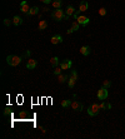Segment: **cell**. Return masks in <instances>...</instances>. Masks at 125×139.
Segmentation results:
<instances>
[{
    "label": "cell",
    "instance_id": "8992f818",
    "mask_svg": "<svg viewBox=\"0 0 125 139\" xmlns=\"http://www.w3.org/2000/svg\"><path fill=\"white\" fill-rule=\"evenodd\" d=\"M70 108H71L73 110H75V111H81L83 110V108H84V105H83V103L78 102V100H71Z\"/></svg>",
    "mask_w": 125,
    "mask_h": 139
},
{
    "label": "cell",
    "instance_id": "7402d4cb",
    "mask_svg": "<svg viewBox=\"0 0 125 139\" xmlns=\"http://www.w3.org/2000/svg\"><path fill=\"white\" fill-rule=\"evenodd\" d=\"M79 28H80V24L78 23L76 20H74V21H73V24H71V29H73V31H78Z\"/></svg>",
    "mask_w": 125,
    "mask_h": 139
},
{
    "label": "cell",
    "instance_id": "30bf717a",
    "mask_svg": "<svg viewBox=\"0 0 125 139\" xmlns=\"http://www.w3.org/2000/svg\"><path fill=\"white\" fill-rule=\"evenodd\" d=\"M36 65H38V63H36V60H34V59H28V62H26V68L28 69H30V70H33V69H35L36 68Z\"/></svg>",
    "mask_w": 125,
    "mask_h": 139
},
{
    "label": "cell",
    "instance_id": "d6986e66",
    "mask_svg": "<svg viewBox=\"0 0 125 139\" xmlns=\"http://www.w3.org/2000/svg\"><path fill=\"white\" fill-rule=\"evenodd\" d=\"M51 5L54 9H61V0H53Z\"/></svg>",
    "mask_w": 125,
    "mask_h": 139
},
{
    "label": "cell",
    "instance_id": "9a60e30c",
    "mask_svg": "<svg viewBox=\"0 0 125 139\" xmlns=\"http://www.w3.org/2000/svg\"><path fill=\"white\" fill-rule=\"evenodd\" d=\"M69 76H70V75H68V74H59V75H58V82H59L60 84L65 83L68 79H69Z\"/></svg>",
    "mask_w": 125,
    "mask_h": 139
},
{
    "label": "cell",
    "instance_id": "603a6c76",
    "mask_svg": "<svg viewBox=\"0 0 125 139\" xmlns=\"http://www.w3.org/2000/svg\"><path fill=\"white\" fill-rule=\"evenodd\" d=\"M70 104H71V100H61V107L63 108H68V107H70Z\"/></svg>",
    "mask_w": 125,
    "mask_h": 139
},
{
    "label": "cell",
    "instance_id": "5bb4252c",
    "mask_svg": "<svg viewBox=\"0 0 125 139\" xmlns=\"http://www.w3.org/2000/svg\"><path fill=\"white\" fill-rule=\"evenodd\" d=\"M80 54L84 55V56H88L90 54V46H88V45L81 46V48H80Z\"/></svg>",
    "mask_w": 125,
    "mask_h": 139
},
{
    "label": "cell",
    "instance_id": "7c38bea8",
    "mask_svg": "<svg viewBox=\"0 0 125 139\" xmlns=\"http://www.w3.org/2000/svg\"><path fill=\"white\" fill-rule=\"evenodd\" d=\"M50 41H51V44H60L61 41H63V38H61V35H53L51 37V39H50Z\"/></svg>",
    "mask_w": 125,
    "mask_h": 139
},
{
    "label": "cell",
    "instance_id": "44dd1931",
    "mask_svg": "<svg viewBox=\"0 0 125 139\" xmlns=\"http://www.w3.org/2000/svg\"><path fill=\"white\" fill-rule=\"evenodd\" d=\"M39 8L38 6H33V8H30V10H29V13H28V15H36L39 13Z\"/></svg>",
    "mask_w": 125,
    "mask_h": 139
},
{
    "label": "cell",
    "instance_id": "9c48e42d",
    "mask_svg": "<svg viewBox=\"0 0 125 139\" xmlns=\"http://www.w3.org/2000/svg\"><path fill=\"white\" fill-rule=\"evenodd\" d=\"M29 10H30V6H29V5H28V3H26L25 0H23V1L20 3V11L28 15V13H29Z\"/></svg>",
    "mask_w": 125,
    "mask_h": 139
},
{
    "label": "cell",
    "instance_id": "2e32d148",
    "mask_svg": "<svg viewBox=\"0 0 125 139\" xmlns=\"http://www.w3.org/2000/svg\"><path fill=\"white\" fill-rule=\"evenodd\" d=\"M46 28H48V21H46V20H40L39 24H38L39 30H45Z\"/></svg>",
    "mask_w": 125,
    "mask_h": 139
},
{
    "label": "cell",
    "instance_id": "4fadbf2b",
    "mask_svg": "<svg viewBox=\"0 0 125 139\" xmlns=\"http://www.w3.org/2000/svg\"><path fill=\"white\" fill-rule=\"evenodd\" d=\"M75 11H76V10H75V8H74L73 5H69V6L66 8V10H65V14H66L68 18H70L71 15L75 14Z\"/></svg>",
    "mask_w": 125,
    "mask_h": 139
},
{
    "label": "cell",
    "instance_id": "484cf974",
    "mask_svg": "<svg viewBox=\"0 0 125 139\" xmlns=\"http://www.w3.org/2000/svg\"><path fill=\"white\" fill-rule=\"evenodd\" d=\"M105 14H106V9H105V8H100V9H99V15H100V16H104Z\"/></svg>",
    "mask_w": 125,
    "mask_h": 139
},
{
    "label": "cell",
    "instance_id": "52a82bcc",
    "mask_svg": "<svg viewBox=\"0 0 125 139\" xmlns=\"http://www.w3.org/2000/svg\"><path fill=\"white\" fill-rule=\"evenodd\" d=\"M60 66H61V69L63 70H68V69H70L71 68V65H73V62L70 60V59H65V60H63V62H60Z\"/></svg>",
    "mask_w": 125,
    "mask_h": 139
},
{
    "label": "cell",
    "instance_id": "4316f807",
    "mask_svg": "<svg viewBox=\"0 0 125 139\" xmlns=\"http://www.w3.org/2000/svg\"><path fill=\"white\" fill-rule=\"evenodd\" d=\"M11 23H13V20H10V19H4V25H5V27H9Z\"/></svg>",
    "mask_w": 125,
    "mask_h": 139
},
{
    "label": "cell",
    "instance_id": "5b68a950",
    "mask_svg": "<svg viewBox=\"0 0 125 139\" xmlns=\"http://www.w3.org/2000/svg\"><path fill=\"white\" fill-rule=\"evenodd\" d=\"M108 95H109V92H108V88H100L99 90H98V98L100 99V100H105L106 98H108Z\"/></svg>",
    "mask_w": 125,
    "mask_h": 139
},
{
    "label": "cell",
    "instance_id": "7a4b0ae2",
    "mask_svg": "<svg viewBox=\"0 0 125 139\" xmlns=\"http://www.w3.org/2000/svg\"><path fill=\"white\" fill-rule=\"evenodd\" d=\"M78 72L76 70H71V74H70V76H69V79H68V86L69 88H74L75 86V84H76L78 82Z\"/></svg>",
    "mask_w": 125,
    "mask_h": 139
},
{
    "label": "cell",
    "instance_id": "e0dca14e",
    "mask_svg": "<svg viewBox=\"0 0 125 139\" xmlns=\"http://www.w3.org/2000/svg\"><path fill=\"white\" fill-rule=\"evenodd\" d=\"M13 24H14L15 27H18V25H21V24H23V19H21V16H18V15H15V16L13 18Z\"/></svg>",
    "mask_w": 125,
    "mask_h": 139
},
{
    "label": "cell",
    "instance_id": "8fae6325",
    "mask_svg": "<svg viewBox=\"0 0 125 139\" xmlns=\"http://www.w3.org/2000/svg\"><path fill=\"white\" fill-rule=\"evenodd\" d=\"M88 9H89V3L85 1V0L80 1V5H79V11H80V13H83V11H86Z\"/></svg>",
    "mask_w": 125,
    "mask_h": 139
},
{
    "label": "cell",
    "instance_id": "ba28073f",
    "mask_svg": "<svg viewBox=\"0 0 125 139\" xmlns=\"http://www.w3.org/2000/svg\"><path fill=\"white\" fill-rule=\"evenodd\" d=\"M76 21L80 24V25H83V27H85L89 24V21H90V19L88 18V16H84V15H79L76 19Z\"/></svg>",
    "mask_w": 125,
    "mask_h": 139
},
{
    "label": "cell",
    "instance_id": "6da1fadb",
    "mask_svg": "<svg viewBox=\"0 0 125 139\" xmlns=\"http://www.w3.org/2000/svg\"><path fill=\"white\" fill-rule=\"evenodd\" d=\"M51 18L54 19V20H56V21H61V20H68V16L66 14H65V11L61 9H55L53 13H51Z\"/></svg>",
    "mask_w": 125,
    "mask_h": 139
},
{
    "label": "cell",
    "instance_id": "ffe728a7",
    "mask_svg": "<svg viewBox=\"0 0 125 139\" xmlns=\"http://www.w3.org/2000/svg\"><path fill=\"white\" fill-rule=\"evenodd\" d=\"M99 107H100V109H103V110H108V109H111V104H106L105 102H103V103H100L99 104Z\"/></svg>",
    "mask_w": 125,
    "mask_h": 139
},
{
    "label": "cell",
    "instance_id": "83f0119b",
    "mask_svg": "<svg viewBox=\"0 0 125 139\" xmlns=\"http://www.w3.org/2000/svg\"><path fill=\"white\" fill-rule=\"evenodd\" d=\"M41 3H44V4H50V3H53V0H40Z\"/></svg>",
    "mask_w": 125,
    "mask_h": 139
},
{
    "label": "cell",
    "instance_id": "f1b7e54d",
    "mask_svg": "<svg viewBox=\"0 0 125 139\" xmlns=\"http://www.w3.org/2000/svg\"><path fill=\"white\" fill-rule=\"evenodd\" d=\"M9 113H10V108H6V109H5V111H4V114H5V115H8Z\"/></svg>",
    "mask_w": 125,
    "mask_h": 139
},
{
    "label": "cell",
    "instance_id": "cb8c5ba5",
    "mask_svg": "<svg viewBox=\"0 0 125 139\" xmlns=\"http://www.w3.org/2000/svg\"><path fill=\"white\" fill-rule=\"evenodd\" d=\"M61 72H63V69H61V66H60V65L55 66V69H54V74L59 75V74H61Z\"/></svg>",
    "mask_w": 125,
    "mask_h": 139
},
{
    "label": "cell",
    "instance_id": "d4e9b609",
    "mask_svg": "<svg viewBox=\"0 0 125 139\" xmlns=\"http://www.w3.org/2000/svg\"><path fill=\"white\" fill-rule=\"evenodd\" d=\"M103 86L109 89V88L111 86V82H110V80H104V82H103Z\"/></svg>",
    "mask_w": 125,
    "mask_h": 139
},
{
    "label": "cell",
    "instance_id": "4dcf8cb0",
    "mask_svg": "<svg viewBox=\"0 0 125 139\" xmlns=\"http://www.w3.org/2000/svg\"><path fill=\"white\" fill-rule=\"evenodd\" d=\"M41 10H43V11H48V6H44V8H43V9H41Z\"/></svg>",
    "mask_w": 125,
    "mask_h": 139
},
{
    "label": "cell",
    "instance_id": "3957f363",
    "mask_svg": "<svg viewBox=\"0 0 125 139\" xmlns=\"http://www.w3.org/2000/svg\"><path fill=\"white\" fill-rule=\"evenodd\" d=\"M6 62L8 64L11 65V66H16L21 63V56H18V55H8L6 56Z\"/></svg>",
    "mask_w": 125,
    "mask_h": 139
},
{
    "label": "cell",
    "instance_id": "f546056e",
    "mask_svg": "<svg viewBox=\"0 0 125 139\" xmlns=\"http://www.w3.org/2000/svg\"><path fill=\"white\" fill-rule=\"evenodd\" d=\"M71 33H74V31H73V29H71V28L69 29V30H66V34H68V35H69V34H71Z\"/></svg>",
    "mask_w": 125,
    "mask_h": 139
},
{
    "label": "cell",
    "instance_id": "ac0fdd59",
    "mask_svg": "<svg viewBox=\"0 0 125 139\" xmlns=\"http://www.w3.org/2000/svg\"><path fill=\"white\" fill-rule=\"evenodd\" d=\"M50 64L53 65V66H58L60 64V60H59L58 56H53L51 59H50Z\"/></svg>",
    "mask_w": 125,
    "mask_h": 139
},
{
    "label": "cell",
    "instance_id": "277c9868",
    "mask_svg": "<svg viewBox=\"0 0 125 139\" xmlns=\"http://www.w3.org/2000/svg\"><path fill=\"white\" fill-rule=\"evenodd\" d=\"M99 111H100V107H99V104L94 103V104H91L90 108L88 109V114H89L90 117H95V115H98Z\"/></svg>",
    "mask_w": 125,
    "mask_h": 139
}]
</instances>
